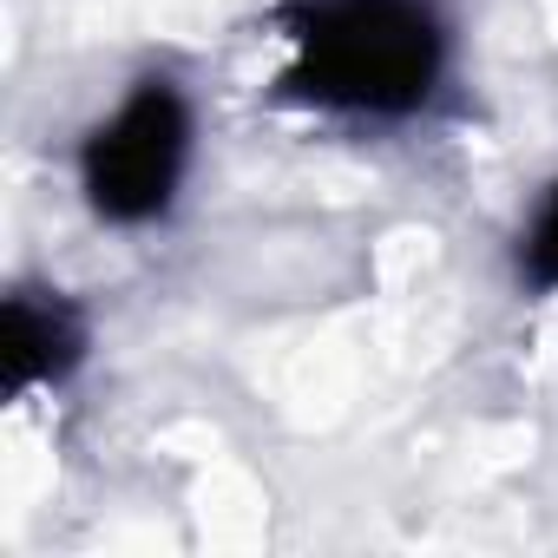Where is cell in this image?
<instances>
[{
  "label": "cell",
  "mask_w": 558,
  "mask_h": 558,
  "mask_svg": "<svg viewBox=\"0 0 558 558\" xmlns=\"http://www.w3.org/2000/svg\"><path fill=\"white\" fill-rule=\"evenodd\" d=\"M525 276L538 290H558V184L545 191L538 217L525 223Z\"/></svg>",
  "instance_id": "cell-4"
},
{
  "label": "cell",
  "mask_w": 558,
  "mask_h": 558,
  "mask_svg": "<svg viewBox=\"0 0 558 558\" xmlns=\"http://www.w3.org/2000/svg\"><path fill=\"white\" fill-rule=\"evenodd\" d=\"M191 158V106L178 99V86L145 80L80 151V178L99 217L112 223H151L184 178Z\"/></svg>",
  "instance_id": "cell-2"
},
{
  "label": "cell",
  "mask_w": 558,
  "mask_h": 558,
  "mask_svg": "<svg viewBox=\"0 0 558 558\" xmlns=\"http://www.w3.org/2000/svg\"><path fill=\"white\" fill-rule=\"evenodd\" d=\"M447 66L434 0H310L296 14L290 86L323 112L401 119L427 106Z\"/></svg>",
  "instance_id": "cell-1"
},
{
  "label": "cell",
  "mask_w": 558,
  "mask_h": 558,
  "mask_svg": "<svg viewBox=\"0 0 558 558\" xmlns=\"http://www.w3.org/2000/svg\"><path fill=\"white\" fill-rule=\"evenodd\" d=\"M80 323L73 310L53 296H14L8 316H0V368H8V395H27L34 381H60L80 362Z\"/></svg>",
  "instance_id": "cell-3"
}]
</instances>
